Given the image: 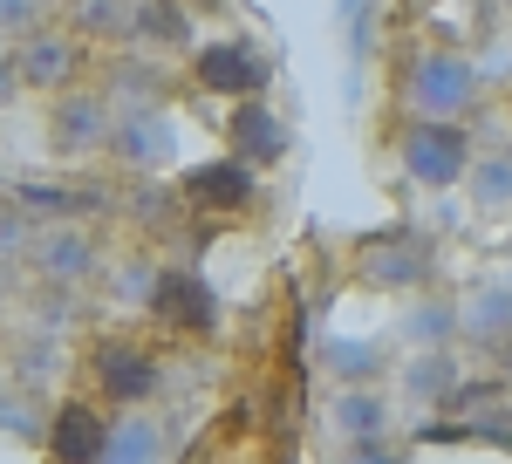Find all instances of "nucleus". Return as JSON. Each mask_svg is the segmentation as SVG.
Segmentation results:
<instances>
[{
	"label": "nucleus",
	"mask_w": 512,
	"mask_h": 464,
	"mask_svg": "<svg viewBox=\"0 0 512 464\" xmlns=\"http://www.w3.org/2000/svg\"><path fill=\"white\" fill-rule=\"evenodd\" d=\"M403 171L417 185H431V192L458 185L472 171V130L458 116H410V130H403Z\"/></svg>",
	"instance_id": "nucleus-1"
},
{
	"label": "nucleus",
	"mask_w": 512,
	"mask_h": 464,
	"mask_svg": "<svg viewBox=\"0 0 512 464\" xmlns=\"http://www.w3.org/2000/svg\"><path fill=\"white\" fill-rule=\"evenodd\" d=\"M478 89H485V76L472 55H417L410 62V110L417 116H472Z\"/></svg>",
	"instance_id": "nucleus-2"
},
{
	"label": "nucleus",
	"mask_w": 512,
	"mask_h": 464,
	"mask_svg": "<svg viewBox=\"0 0 512 464\" xmlns=\"http://www.w3.org/2000/svg\"><path fill=\"white\" fill-rule=\"evenodd\" d=\"M144 308H151V321L171 328V335H212V328H219V294H212L198 273H158L151 294H144Z\"/></svg>",
	"instance_id": "nucleus-3"
},
{
	"label": "nucleus",
	"mask_w": 512,
	"mask_h": 464,
	"mask_svg": "<svg viewBox=\"0 0 512 464\" xmlns=\"http://www.w3.org/2000/svg\"><path fill=\"white\" fill-rule=\"evenodd\" d=\"M198 89H212V96H267V82H274V62L253 48V41H212V48H198L192 62Z\"/></svg>",
	"instance_id": "nucleus-4"
},
{
	"label": "nucleus",
	"mask_w": 512,
	"mask_h": 464,
	"mask_svg": "<svg viewBox=\"0 0 512 464\" xmlns=\"http://www.w3.org/2000/svg\"><path fill=\"white\" fill-rule=\"evenodd\" d=\"M89 376H96V396H103V403H151L158 383H164L158 355H144L137 342H96Z\"/></svg>",
	"instance_id": "nucleus-5"
},
{
	"label": "nucleus",
	"mask_w": 512,
	"mask_h": 464,
	"mask_svg": "<svg viewBox=\"0 0 512 464\" xmlns=\"http://www.w3.org/2000/svg\"><path fill=\"white\" fill-rule=\"evenodd\" d=\"M362 280L369 287H431L437 280V260L431 246L417 239V232H376V239H362Z\"/></svg>",
	"instance_id": "nucleus-6"
},
{
	"label": "nucleus",
	"mask_w": 512,
	"mask_h": 464,
	"mask_svg": "<svg viewBox=\"0 0 512 464\" xmlns=\"http://www.w3.org/2000/svg\"><path fill=\"white\" fill-rule=\"evenodd\" d=\"M178 192L192 198L198 212H246L260 198V171L246 157H212V164H198V171L178 178Z\"/></svg>",
	"instance_id": "nucleus-7"
},
{
	"label": "nucleus",
	"mask_w": 512,
	"mask_h": 464,
	"mask_svg": "<svg viewBox=\"0 0 512 464\" xmlns=\"http://www.w3.org/2000/svg\"><path fill=\"white\" fill-rule=\"evenodd\" d=\"M103 151H117L130 171H164L171 164V151H178V130H171V116L164 110H130V116H117L110 123V144Z\"/></svg>",
	"instance_id": "nucleus-8"
},
{
	"label": "nucleus",
	"mask_w": 512,
	"mask_h": 464,
	"mask_svg": "<svg viewBox=\"0 0 512 464\" xmlns=\"http://www.w3.org/2000/svg\"><path fill=\"white\" fill-rule=\"evenodd\" d=\"M226 130H233V157H246L253 171H267L287 157V123H280L260 96H239L233 116H226Z\"/></svg>",
	"instance_id": "nucleus-9"
},
{
	"label": "nucleus",
	"mask_w": 512,
	"mask_h": 464,
	"mask_svg": "<svg viewBox=\"0 0 512 464\" xmlns=\"http://www.w3.org/2000/svg\"><path fill=\"white\" fill-rule=\"evenodd\" d=\"M7 62H14V76L28 82V89H69V82H76L82 48H76V35H41V28H35Z\"/></svg>",
	"instance_id": "nucleus-10"
},
{
	"label": "nucleus",
	"mask_w": 512,
	"mask_h": 464,
	"mask_svg": "<svg viewBox=\"0 0 512 464\" xmlns=\"http://www.w3.org/2000/svg\"><path fill=\"white\" fill-rule=\"evenodd\" d=\"M110 123H117L110 96H69V103L55 110V151H69V157L103 151V144H110Z\"/></svg>",
	"instance_id": "nucleus-11"
},
{
	"label": "nucleus",
	"mask_w": 512,
	"mask_h": 464,
	"mask_svg": "<svg viewBox=\"0 0 512 464\" xmlns=\"http://www.w3.org/2000/svg\"><path fill=\"white\" fill-rule=\"evenodd\" d=\"M103 437H110L103 410H89V403H62L55 424H48V451H55L62 464H103Z\"/></svg>",
	"instance_id": "nucleus-12"
},
{
	"label": "nucleus",
	"mask_w": 512,
	"mask_h": 464,
	"mask_svg": "<svg viewBox=\"0 0 512 464\" xmlns=\"http://www.w3.org/2000/svg\"><path fill=\"white\" fill-rule=\"evenodd\" d=\"M130 41L185 48V41H192V14H185L178 0H130Z\"/></svg>",
	"instance_id": "nucleus-13"
},
{
	"label": "nucleus",
	"mask_w": 512,
	"mask_h": 464,
	"mask_svg": "<svg viewBox=\"0 0 512 464\" xmlns=\"http://www.w3.org/2000/svg\"><path fill=\"white\" fill-rule=\"evenodd\" d=\"M465 335H472L485 355H506V335H512V294H506V280H492L472 308H465Z\"/></svg>",
	"instance_id": "nucleus-14"
},
{
	"label": "nucleus",
	"mask_w": 512,
	"mask_h": 464,
	"mask_svg": "<svg viewBox=\"0 0 512 464\" xmlns=\"http://www.w3.org/2000/svg\"><path fill=\"white\" fill-rule=\"evenodd\" d=\"M69 28L89 41H130V0H76Z\"/></svg>",
	"instance_id": "nucleus-15"
},
{
	"label": "nucleus",
	"mask_w": 512,
	"mask_h": 464,
	"mask_svg": "<svg viewBox=\"0 0 512 464\" xmlns=\"http://www.w3.org/2000/svg\"><path fill=\"white\" fill-rule=\"evenodd\" d=\"M41 273H48V280H89V273H96V246H89L82 232H62V239L41 246Z\"/></svg>",
	"instance_id": "nucleus-16"
},
{
	"label": "nucleus",
	"mask_w": 512,
	"mask_h": 464,
	"mask_svg": "<svg viewBox=\"0 0 512 464\" xmlns=\"http://www.w3.org/2000/svg\"><path fill=\"white\" fill-rule=\"evenodd\" d=\"M158 451H164V430L151 417H130V424H117L103 437V458H117V464H144V458H158Z\"/></svg>",
	"instance_id": "nucleus-17"
},
{
	"label": "nucleus",
	"mask_w": 512,
	"mask_h": 464,
	"mask_svg": "<svg viewBox=\"0 0 512 464\" xmlns=\"http://www.w3.org/2000/svg\"><path fill=\"white\" fill-rule=\"evenodd\" d=\"M451 328H458V308H444V301H431V308L410 314V342H424V348L451 342Z\"/></svg>",
	"instance_id": "nucleus-18"
},
{
	"label": "nucleus",
	"mask_w": 512,
	"mask_h": 464,
	"mask_svg": "<svg viewBox=\"0 0 512 464\" xmlns=\"http://www.w3.org/2000/svg\"><path fill=\"white\" fill-rule=\"evenodd\" d=\"M451 376H458V362H451V355H424V362H410V389H417V396H437V403H444Z\"/></svg>",
	"instance_id": "nucleus-19"
},
{
	"label": "nucleus",
	"mask_w": 512,
	"mask_h": 464,
	"mask_svg": "<svg viewBox=\"0 0 512 464\" xmlns=\"http://www.w3.org/2000/svg\"><path fill=\"white\" fill-rule=\"evenodd\" d=\"M472 171H478V205H492V212H499L506 192H512V164H506V157H492V164H472Z\"/></svg>",
	"instance_id": "nucleus-20"
},
{
	"label": "nucleus",
	"mask_w": 512,
	"mask_h": 464,
	"mask_svg": "<svg viewBox=\"0 0 512 464\" xmlns=\"http://www.w3.org/2000/svg\"><path fill=\"white\" fill-rule=\"evenodd\" d=\"M342 424L349 430H376L383 424V403H376V396H342Z\"/></svg>",
	"instance_id": "nucleus-21"
},
{
	"label": "nucleus",
	"mask_w": 512,
	"mask_h": 464,
	"mask_svg": "<svg viewBox=\"0 0 512 464\" xmlns=\"http://www.w3.org/2000/svg\"><path fill=\"white\" fill-rule=\"evenodd\" d=\"M335 369H362V376H369V369H376V355H369V348H335Z\"/></svg>",
	"instance_id": "nucleus-22"
},
{
	"label": "nucleus",
	"mask_w": 512,
	"mask_h": 464,
	"mask_svg": "<svg viewBox=\"0 0 512 464\" xmlns=\"http://www.w3.org/2000/svg\"><path fill=\"white\" fill-rule=\"evenodd\" d=\"M349 458H376V464H383V458H390V444H383V437H355Z\"/></svg>",
	"instance_id": "nucleus-23"
},
{
	"label": "nucleus",
	"mask_w": 512,
	"mask_h": 464,
	"mask_svg": "<svg viewBox=\"0 0 512 464\" xmlns=\"http://www.w3.org/2000/svg\"><path fill=\"white\" fill-rule=\"evenodd\" d=\"M14 89H21V76H14V62H7V55H0V103H7V96H14Z\"/></svg>",
	"instance_id": "nucleus-24"
}]
</instances>
